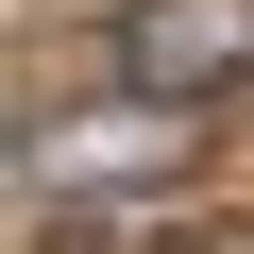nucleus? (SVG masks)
Here are the masks:
<instances>
[{
	"label": "nucleus",
	"instance_id": "1",
	"mask_svg": "<svg viewBox=\"0 0 254 254\" xmlns=\"http://www.w3.org/2000/svg\"><path fill=\"white\" fill-rule=\"evenodd\" d=\"M119 85H136V102L254 85V0H119Z\"/></svg>",
	"mask_w": 254,
	"mask_h": 254
},
{
	"label": "nucleus",
	"instance_id": "2",
	"mask_svg": "<svg viewBox=\"0 0 254 254\" xmlns=\"http://www.w3.org/2000/svg\"><path fill=\"white\" fill-rule=\"evenodd\" d=\"M0 170H17V136H0Z\"/></svg>",
	"mask_w": 254,
	"mask_h": 254
}]
</instances>
